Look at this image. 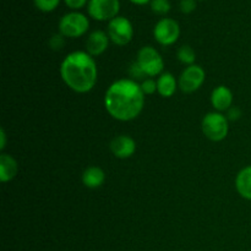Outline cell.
<instances>
[{
    "mask_svg": "<svg viewBox=\"0 0 251 251\" xmlns=\"http://www.w3.org/2000/svg\"><path fill=\"white\" fill-rule=\"evenodd\" d=\"M145 105V93L141 85L131 78H122L108 87L104 95V107L110 117L119 122H131L141 114Z\"/></svg>",
    "mask_w": 251,
    "mask_h": 251,
    "instance_id": "cell-1",
    "label": "cell"
},
{
    "mask_svg": "<svg viewBox=\"0 0 251 251\" xmlns=\"http://www.w3.org/2000/svg\"><path fill=\"white\" fill-rule=\"evenodd\" d=\"M60 76L74 92L87 93L93 90L97 82V64L87 51H73L61 61Z\"/></svg>",
    "mask_w": 251,
    "mask_h": 251,
    "instance_id": "cell-2",
    "label": "cell"
},
{
    "mask_svg": "<svg viewBox=\"0 0 251 251\" xmlns=\"http://www.w3.org/2000/svg\"><path fill=\"white\" fill-rule=\"evenodd\" d=\"M228 122L229 120L222 113H208L203 117L201 129H202L203 135L211 141H222L227 137L228 131H229V123Z\"/></svg>",
    "mask_w": 251,
    "mask_h": 251,
    "instance_id": "cell-3",
    "label": "cell"
},
{
    "mask_svg": "<svg viewBox=\"0 0 251 251\" xmlns=\"http://www.w3.org/2000/svg\"><path fill=\"white\" fill-rule=\"evenodd\" d=\"M90 28V21L86 15L71 11L64 15L59 21V32L68 38H78Z\"/></svg>",
    "mask_w": 251,
    "mask_h": 251,
    "instance_id": "cell-4",
    "label": "cell"
},
{
    "mask_svg": "<svg viewBox=\"0 0 251 251\" xmlns=\"http://www.w3.org/2000/svg\"><path fill=\"white\" fill-rule=\"evenodd\" d=\"M136 63L144 71V74L150 77L153 76L161 75L164 68V61L161 54L154 49L153 47L146 46L142 47L137 53V60Z\"/></svg>",
    "mask_w": 251,
    "mask_h": 251,
    "instance_id": "cell-5",
    "label": "cell"
},
{
    "mask_svg": "<svg viewBox=\"0 0 251 251\" xmlns=\"http://www.w3.org/2000/svg\"><path fill=\"white\" fill-rule=\"evenodd\" d=\"M108 36L115 46L124 47L131 42L134 37V27L130 20L124 16H117L108 24Z\"/></svg>",
    "mask_w": 251,
    "mask_h": 251,
    "instance_id": "cell-6",
    "label": "cell"
},
{
    "mask_svg": "<svg viewBox=\"0 0 251 251\" xmlns=\"http://www.w3.org/2000/svg\"><path fill=\"white\" fill-rule=\"evenodd\" d=\"M90 17L96 21H110L120 11L119 0H90L87 4Z\"/></svg>",
    "mask_w": 251,
    "mask_h": 251,
    "instance_id": "cell-7",
    "label": "cell"
},
{
    "mask_svg": "<svg viewBox=\"0 0 251 251\" xmlns=\"http://www.w3.org/2000/svg\"><path fill=\"white\" fill-rule=\"evenodd\" d=\"M153 37L161 46L168 47L176 43L180 37V26L178 22L169 17L159 20L153 28Z\"/></svg>",
    "mask_w": 251,
    "mask_h": 251,
    "instance_id": "cell-8",
    "label": "cell"
},
{
    "mask_svg": "<svg viewBox=\"0 0 251 251\" xmlns=\"http://www.w3.org/2000/svg\"><path fill=\"white\" fill-rule=\"evenodd\" d=\"M206 73L200 65H190L181 73L178 86L184 93H193L203 85Z\"/></svg>",
    "mask_w": 251,
    "mask_h": 251,
    "instance_id": "cell-9",
    "label": "cell"
},
{
    "mask_svg": "<svg viewBox=\"0 0 251 251\" xmlns=\"http://www.w3.org/2000/svg\"><path fill=\"white\" fill-rule=\"evenodd\" d=\"M110 151L117 158L126 159L136 152V142L127 135H119L110 141Z\"/></svg>",
    "mask_w": 251,
    "mask_h": 251,
    "instance_id": "cell-10",
    "label": "cell"
},
{
    "mask_svg": "<svg viewBox=\"0 0 251 251\" xmlns=\"http://www.w3.org/2000/svg\"><path fill=\"white\" fill-rule=\"evenodd\" d=\"M109 36L102 29H96L88 34L86 41V51L92 56H98L104 53L109 46Z\"/></svg>",
    "mask_w": 251,
    "mask_h": 251,
    "instance_id": "cell-11",
    "label": "cell"
},
{
    "mask_svg": "<svg viewBox=\"0 0 251 251\" xmlns=\"http://www.w3.org/2000/svg\"><path fill=\"white\" fill-rule=\"evenodd\" d=\"M211 103L212 107L217 112H227L230 107H233V93L226 86L221 85L212 91L211 95Z\"/></svg>",
    "mask_w": 251,
    "mask_h": 251,
    "instance_id": "cell-12",
    "label": "cell"
},
{
    "mask_svg": "<svg viewBox=\"0 0 251 251\" xmlns=\"http://www.w3.org/2000/svg\"><path fill=\"white\" fill-rule=\"evenodd\" d=\"M19 172V164L12 156L2 153L0 156V180L2 183L11 181Z\"/></svg>",
    "mask_w": 251,
    "mask_h": 251,
    "instance_id": "cell-13",
    "label": "cell"
},
{
    "mask_svg": "<svg viewBox=\"0 0 251 251\" xmlns=\"http://www.w3.org/2000/svg\"><path fill=\"white\" fill-rule=\"evenodd\" d=\"M105 181V173L100 167H88L82 173V183L88 189H97Z\"/></svg>",
    "mask_w": 251,
    "mask_h": 251,
    "instance_id": "cell-14",
    "label": "cell"
},
{
    "mask_svg": "<svg viewBox=\"0 0 251 251\" xmlns=\"http://www.w3.org/2000/svg\"><path fill=\"white\" fill-rule=\"evenodd\" d=\"M235 189L245 200L251 201V166L245 167L235 178Z\"/></svg>",
    "mask_w": 251,
    "mask_h": 251,
    "instance_id": "cell-15",
    "label": "cell"
},
{
    "mask_svg": "<svg viewBox=\"0 0 251 251\" xmlns=\"http://www.w3.org/2000/svg\"><path fill=\"white\" fill-rule=\"evenodd\" d=\"M176 80L173 74L163 73L157 80V92L164 98H169L176 93Z\"/></svg>",
    "mask_w": 251,
    "mask_h": 251,
    "instance_id": "cell-16",
    "label": "cell"
},
{
    "mask_svg": "<svg viewBox=\"0 0 251 251\" xmlns=\"http://www.w3.org/2000/svg\"><path fill=\"white\" fill-rule=\"evenodd\" d=\"M179 60L181 61L185 65H194L196 60V54L194 51V49L190 46H183L178 49V53H176Z\"/></svg>",
    "mask_w": 251,
    "mask_h": 251,
    "instance_id": "cell-17",
    "label": "cell"
},
{
    "mask_svg": "<svg viewBox=\"0 0 251 251\" xmlns=\"http://www.w3.org/2000/svg\"><path fill=\"white\" fill-rule=\"evenodd\" d=\"M151 10L157 15H166L171 11L172 5L169 0H151Z\"/></svg>",
    "mask_w": 251,
    "mask_h": 251,
    "instance_id": "cell-18",
    "label": "cell"
},
{
    "mask_svg": "<svg viewBox=\"0 0 251 251\" xmlns=\"http://www.w3.org/2000/svg\"><path fill=\"white\" fill-rule=\"evenodd\" d=\"M34 6L43 12H51L59 6L60 0H33Z\"/></svg>",
    "mask_w": 251,
    "mask_h": 251,
    "instance_id": "cell-19",
    "label": "cell"
},
{
    "mask_svg": "<svg viewBox=\"0 0 251 251\" xmlns=\"http://www.w3.org/2000/svg\"><path fill=\"white\" fill-rule=\"evenodd\" d=\"M64 46H65V37L61 33L54 34V36L49 39V47H50L53 50H60V49H63Z\"/></svg>",
    "mask_w": 251,
    "mask_h": 251,
    "instance_id": "cell-20",
    "label": "cell"
},
{
    "mask_svg": "<svg viewBox=\"0 0 251 251\" xmlns=\"http://www.w3.org/2000/svg\"><path fill=\"white\" fill-rule=\"evenodd\" d=\"M142 92L146 95H153L154 92H157V81H154L153 78H146L144 80V82L141 83Z\"/></svg>",
    "mask_w": 251,
    "mask_h": 251,
    "instance_id": "cell-21",
    "label": "cell"
},
{
    "mask_svg": "<svg viewBox=\"0 0 251 251\" xmlns=\"http://www.w3.org/2000/svg\"><path fill=\"white\" fill-rule=\"evenodd\" d=\"M196 9V0H180V10L183 14H191Z\"/></svg>",
    "mask_w": 251,
    "mask_h": 251,
    "instance_id": "cell-22",
    "label": "cell"
},
{
    "mask_svg": "<svg viewBox=\"0 0 251 251\" xmlns=\"http://www.w3.org/2000/svg\"><path fill=\"white\" fill-rule=\"evenodd\" d=\"M90 0H64L65 5L68 7L73 10H78V9H82L86 4H88Z\"/></svg>",
    "mask_w": 251,
    "mask_h": 251,
    "instance_id": "cell-23",
    "label": "cell"
},
{
    "mask_svg": "<svg viewBox=\"0 0 251 251\" xmlns=\"http://www.w3.org/2000/svg\"><path fill=\"white\" fill-rule=\"evenodd\" d=\"M242 117V110L238 107H230L227 110V119L230 122H235V120H239Z\"/></svg>",
    "mask_w": 251,
    "mask_h": 251,
    "instance_id": "cell-24",
    "label": "cell"
},
{
    "mask_svg": "<svg viewBox=\"0 0 251 251\" xmlns=\"http://www.w3.org/2000/svg\"><path fill=\"white\" fill-rule=\"evenodd\" d=\"M130 74H131V76L134 78H144L145 76H146L144 74V71L141 70V68H140L139 64H137V63L132 64L131 69H130Z\"/></svg>",
    "mask_w": 251,
    "mask_h": 251,
    "instance_id": "cell-25",
    "label": "cell"
},
{
    "mask_svg": "<svg viewBox=\"0 0 251 251\" xmlns=\"http://www.w3.org/2000/svg\"><path fill=\"white\" fill-rule=\"evenodd\" d=\"M5 146H6V135L4 129H0V150H4Z\"/></svg>",
    "mask_w": 251,
    "mask_h": 251,
    "instance_id": "cell-26",
    "label": "cell"
},
{
    "mask_svg": "<svg viewBox=\"0 0 251 251\" xmlns=\"http://www.w3.org/2000/svg\"><path fill=\"white\" fill-rule=\"evenodd\" d=\"M130 1L136 5H146L147 2H151V0H130Z\"/></svg>",
    "mask_w": 251,
    "mask_h": 251,
    "instance_id": "cell-27",
    "label": "cell"
}]
</instances>
